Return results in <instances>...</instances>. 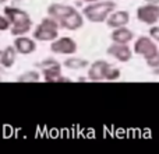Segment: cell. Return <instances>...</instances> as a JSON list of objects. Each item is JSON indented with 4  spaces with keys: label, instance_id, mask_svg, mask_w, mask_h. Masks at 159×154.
Listing matches in <instances>:
<instances>
[{
    "label": "cell",
    "instance_id": "obj_17",
    "mask_svg": "<svg viewBox=\"0 0 159 154\" xmlns=\"http://www.w3.org/2000/svg\"><path fill=\"white\" fill-rule=\"evenodd\" d=\"M17 81L18 83H38V81H41V75L36 70H30V72H25L21 76H18Z\"/></svg>",
    "mask_w": 159,
    "mask_h": 154
},
{
    "label": "cell",
    "instance_id": "obj_6",
    "mask_svg": "<svg viewBox=\"0 0 159 154\" xmlns=\"http://www.w3.org/2000/svg\"><path fill=\"white\" fill-rule=\"evenodd\" d=\"M134 52L141 55L143 58H145L147 60H148V59L154 58L159 51H158V46L148 36H140V38L137 39V42L134 44Z\"/></svg>",
    "mask_w": 159,
    "mask_h": 154
},
{
    "label": "cell",
    "instance_id": "obj_3",
    "mask_svg": "<svg viewBox=\"0 0 159 154\" xmlns=\"http://www.w3.org/2000/svg\"><path fill=\"white\" fill-rule=\"evenodd\" d=\"M59 28H60V25H59L57 20L52 18V17H46L32 31V38L41 42L55 41L59 36Z\"/></svg>",
    "mask_w": 159,
    "mask_h": 154
},
{
    "label": "cell",
    "instance_id": "obj_15",
    "mask_svg": "<svg viewBox=\"0 0 159 154\" xmlns=\"http://www.w3.org/2000/svg\"><path fill=\"white\" fill-rule=\"evenodd\" d=\"M16 58H17V51L14 46H6L3 49V56H2V63L4 69H11L13 65L16 63Z\"/></svg>",
    "mask_w": 159,
    "mask_h": 154
},
{
    "label": "cell",
    "instance_id": "obj_13",
    "mask_svg": "<svg viewBox=\"0 0 159 154\" xmlns=\"http://www.w3.org/2000/svg\"><path fill=\"white\" fill-rule=\"evenodd\" d=\"M74 10L73 6H67V4H61V3H52L48 7V16L52 17L55 20H60L64 16H67L69 13Z\"/></svg>",
    "mask_w": 159,
    "mask_h": 154
},
{
    "label": "cell",
    "instance_id": "obj_16",
    "mask_svg": "<svg viewBox=\"0 0 159 154\" xmlns=\"http://www.w3.org/2000/svg\"><path fill=\"white\" fill-rule=\"evenodd\" d=\"M63 65L70 70H80V69H85L89 63H88L87 59L74 58V56H71V58H67Z\"/></svg>",
    "mask_w": 159,
    "mask_h": 154
},
{
    "label": "cell",
    "instance_id": "obj_4",
    "mask_svg": "<svg viewBox=\"0 0 159 154\" xmlns=\"http://www.w3.org/2000/svg\"><path fill=\"white\" fill-rule=\"evenodd\" d=\"M38 67L42 69L43 80L46 83H69L71 80L61 75V65L52 58H48L38 63Z\"/></svg>",
    "mask_w": 159,
    "mask_h": 154
},
{
    "label": "cell",
    "instance_id": "obj_20",
    "mask_svg": "<svg viewBox=\"0 0 159 154\" xmlns=\"http://www.w3.org/2000/svg\"><path fill=\"white\" fill-rule=\"evenodd\" d=\"M147 63H148V66L152 67V69H157V67H159V52L154 56V58L148 59V60H147Z\"/></svg>",
    "mask_w": 159,
    "mask_h": 154
},
{
    "label": "cell",
    "instance_id": "obj_26",
    "mask_svg": "<svg viewBox=\"0 0 159 154\" xmlns=\"http://www.w3.org/2000/svg\"><path fill=\"white\" fill-rule=\"evenodd\" d=\"M2 56H3V51H0V63H2Z\"/></svg>",
    "mask_w": 159,
    "mask_h": 154
},
{
    "label": "cell",
    "instance_id": "obj_21",
    "mask_svg": "<svg viewBox=\"0 0 159 154\" xmlns=\"http://www.w3.org/2000/svg\"><path fill=\"white\" fill-rule=\"evenodd\" d=\"M149 34H151V36L155 41H159V27H152L149 30Z\"/></svg>",
    "mask_w": 159,
    "mask_h": 154
},
{
    "label": "cell",
    "instance_id": "obj_5",
    "mask_svg": "<svg viewBox=\"0 0 159 154\" xmlns=\"http://www.w3.org/2000/svg\"><path fill=\"white\" fill-rule=\"evenodd\" d=\"M50 51L57 55H73L77 52V42L71 36H57L50 44Z\"/></svg>",
    "mask_w": 159,
    "mask_h": 154
},
{
    "label": "cell",
    "instance_id": "obj_2",
    "mask_svg": "<svg viewBox=\"0 0 159 154\" xmlns=\"http://www.w3.org/2000/svg\"><path fill=\"white\" fill-rule=\"evenodd\" d=\"M116 8V3L110 2V0H105V2H93L89 3L87 7L82 10L84 17L91 22H103L109 17L110 13Z\"/></svg>",
    "mask_w": 159,
    "mask_h": 154
},
{
    "label": "cell",
    "instance_id": "obj_10",
    "mask_svg": "<svg viewBox=\"0 0 159 154\" xmlns=\"http://www.w3.org/2000/svg\"><path fill=\"white\" fill-rule=\"evenodd\" d=\"M110 65L106 60H95L88 69V79L91 81H102L106 79L107 69Z\"/></svg>",
    "mask_w": 159,
    "mask_h": 154
},
{
    "label": "cell",
    "instance_id": "obj_24",
    "mask_svg": "<svg viewBox=\"0 0 159 154\" xmlns=\"http://www.w3.org/2000/svg\"><path fill=\"white\" fill-rule=\"evenodd\" d=\"M154 73H155V75H159V67H157V69H154Z\"/></svg>",
    "mask_w": 159,
    "mask_h": 154
},
{
    "label": "cell",
    "instance_id": "obj_9",
    "mask_svg": "<svg viewBox=\"0 0 159 154\" xmlns=\"http://www.w3.org/2000/svg\"><path fill=\"white\" fill-rule=\"evenodd\" d=\"M14 48H16L17 53L21 55H30V53L36 51V42L34 38H30L27 35H20L14 36Z\"/></svg>",
    "mask_w": 159,
    "mask_h": 154
},
{
    "label": "cell",
    "instance_id": "obj_23",
    "mask_svg": "<svg viewBox=\"0 0 159 154\" xmlns=\"http://www.w3.org/2000/svg\"><path fill=\"white\" fill-rule=\"evenodd\" d=\"M81 2H87V3H93V2H98V0H81Z\"/></svg>",
    "mask_w": 159,
    "mask_h": 154
},
{
    "label": "cell",
    "instance_id": "obj_22",
    "mask_svg": "<svg viewBox=\"0 0 159 154\" xmlns=\"http://www.w3.org/2000/svg\"><path fill=\"white\" fill-rule=\"evenodd\" d=\"M147 3H152V4H159V0H145Z\"/></svg>",
    "mask_w": 159,
    "mask_h": 154
},
{
    "label": "cell",
    "instance_id": "obj_1",
    "mask_svg": "<svg viewBox=\"0 0 159 154\" xmlns=\"http://www.w3.org/2000/svg\"><path fill=\"white\" fill-rule=\"evenodd\" d=\"M4 16L10 21V32L13 36L27 35L32 28V18L25 10L17 7H4Z\"/></svg>",
    "mask_w": 159,
    "mask_h": 154
},
{
    "label": "cell",
    "instance_id": "obj_18",
    "mask_svg": "<svg viewBox=\"0 0 159 154\" xmlns=\"http://www.w3.org/2000/svg\"><path fill=\"white\" fill-rule=\"evenodd\" d=\"M120 77V70L116 69V67H112L110 66L107 69V73H106V79L105 80H109V81H113V80H117Z\"/></svg>",
    "mask_w": 159,
    "mask_h": 154
},
{
    "label": "cell",
    "instance_id": "obj_12",
    "mask_svg": "<svg viewBox=\"0 0 159 154\" xmlns=\"http://www.w3.org/2000/svg\"><path fill=\"white\" fill-rule=\"evenodd\" d=\"M130 21V14L127 11H115L110 13L109 17L106 18V22L109 27L112 28H119V27H126Z\"/></svg>",
    "mask_w": 159,
    "mask_h": 154
},
{
    "label": "cell",
    "instance_id": "obj_19",
    "mask_svg": "<svg viewBox=\"0 0 159 154\" xmlns=\"http://www.w3.org/2000/svg\"><path fill=\"white\" fill-rule=\"evenodd\" d=\"M10 28V21L6 16H2L0 14V31H7Z\"/></svg>",
    "mask_w": 159,
    "mask_h": 154
},
{
    "label": "cell",
    "instance_id": "obj_14",
    "mask_svg": "<svg viewBox=\"0 0 159 154\" xmlns=\"http://www.w3.org/2000/svg\"><path fill=\"white\" fill-rule=\"evenodd\" d=\"M110 38L113 42H117V44H127L134 38V34L126 27H119L115 28V31L110 34Z\"/></svg>",
    "mask_w": 159,
    "mask_h": 154
},
{
    "label": "cell",
    "instance_id": "obj_8",
    "mask_svg": "<svg viewBox=\"0 0 159 154\" xmlns=\"http://www.w3.org/2000/svg\"><path fill=\"white\" fill-rule=\"evenodd\" d=\"M57 22L61 28H66V30H70V31H75L84 25V18H82V14L78 13L74 8L71 13L64 16L63 18L57 20Z\"/></svg>",
    "mask_w": 159,
    "mask_h": 154
},
{
    "label": "cell",
    "instance_id": "obj_11",
    "mask_svg": "<svg viewBox=\"0 0 159 154\" xmlns=\"http://www.w3.org/2000/svg\"><path fill=\"white\" fill-rule=\"evenodd\" d=\"M106 52H107V55L113 56V58H116L120 62H129L133 56L131 51H130V48L126 44H117V42L110 45Z\"/></svg>",
    "mask_w": 159,
    "mask_h": 154
},
{
    "label": "cell",
    "instance_id": "obj_25",
    "mask_svg": "<svg viewBox=\"0 0 159 154\" xmlns=\"http://www.w3.org/2000/svg\"><path fill=\"white\" fill-rule=\"evenodd\" d=\"M7 3V0H0V4H6Z\"/></svg>",
    "mask_w": 159,
    "mask_h": 154
},
{
    "label": "cell",
    "instance_id": "obj_7",
    "mask_svg": "<svg viewBox=\"0 0 159 154\" xmlns=\"http://www.w3.org/2000/svg\"><path fill=\"white\" fill-rule=\"evenodd\" d=\"M137 18L145 24H155L159 20V6L148 3L137 10Z\"/></svg>",
    "mask_w": 159,
    "mask_h": 154
}]
</instances>
